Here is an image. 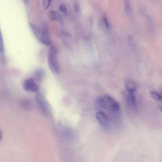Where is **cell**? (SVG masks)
Wrapping results in <instances>:
<instances>
[{
  "instance_id": "cell-1",
  "label": "cell",
  "mask_w": 162,
  "mask_h": 162,
  "mask_svg": "<svg viewBox=\"0 0 162 162\" xmlns=\"http://www.w3.org/2000/svg\"><path fill=\"white\" fill-rule=\"evenodd\" d=\"M48 62L50 69L55 75H58L60 72V67L58 59V51L56 47L51 46L48 51Z\"/></svg>"
},
{
  "instance_id": "cell-2",
  "label": "cell",
  "mask_w": 162,
  "mask_h": 162,
  "mask_svg": "<svg viewBox=\"0 0 162 162\" xmlns=\"http://www.w3.org/2000/svg\"><path fill=\"white\" fill-rule=\"evenodd\" d=\"M99 102L101 106L111 111H116L120 109V106L118 102L110 96H104L100 97Z\"/></svg>"
},
{
  "instance_id": "cell-3",
  "label": "cell",
  "mask_w": 162,
  "mask_h": 162,
  "mask_svg": "<svg viewBox=\"0 0 162 162\" xmlns=\"http://www.w3.org/2000/svg\"><path fill=\"white\" fill-rule=\"evenodd\" d=\"M35 99L41 112L45 116H49L52 113V110L47 100L40 93H38L36 95Z\"/></svg>"
},
{
  "instance_id": "cell-4",
  "label": "cell",
  "mask_w": 162,
  "mask_h": 162,
  "mask_svg": "<svg viewBox=\"0 0 162 162\" xmlns=\"http://www.w3.org/2000/svg\"><path fill=\"white\" fill-rule=\"evenodd\" d=\"M23 87L25 90L27 91L35 92H37L38 89V86L33 78L26 79L24 81Z\"/></svg>"
},
{
  "instance_id": "cell-5",
  "label": "cell",
  "mask_w": 162,
  "mask_h": 162,
  "mask_svg": "<svg viewBox=\"0 0 162 162\" xmlns=\"http://www.w3.org/2000/svg\"><path fill=\"white\" fill-rule=\"evenodd\" d=\"M42 33L40 41L44 45L46 46L51 45L52 40L47 25L45 24L42 30Z\"/></svg>"
},
{
  "instance_id": "cell-6",
  "label": "cell",
  "mask_w": 162,
  "mask_h": 162,
  "mask_svg": "<svg viewBox=\"0 0 162 162\" xmlns=\"http://www.w3.org/2000/svg\"><path fill=\"white\" fill-rule=\"evenodd\" d=\"M97 121L100 124L104 127H107L109 124V120L107 115L101 111H98L96 114Z\"/></svg>"
},
{
  "instance_id": "cell-7",
  "label": "cell",
  "mask_w": 162,
  "mask_h": 162,
  "mask_svg": "<svg viewBox=\"0 0 162 162\" xmlns=\"http://www.w3.org/2000/svg\"><path fill=\"white\" fill-rule=\"evenodd\" d=\"M128 100L129 106L132 108L136 110L138 108V100L137 98L136 92H128Z\"/></svg>"
},
{
  "instance_id": "cell-8",
  "label": "cell",
  "mask_w": 162,
  "mask_h": 162,
  "mask_svg": "<svg viewBox=\"0 0 162 162\" xmlns=\"http://www.w3.org/2000/svg\"><path fill=\"white\" fill-rule=\"evenodd\" d=\"M29 25L31 30L36 37L39 41H40L42 33V30H41L36 25L32 23H30Z\"/></svg>"
},
{
  "instance_id": "cell-9",
  "label": "cell",
  "mask_w": 162,
  "mask_h": 162,
  "mask_svg": "<svg viewBox=\"0 0 162 162\" xmlns=\"http://www.w3.org/2000/svg\"><path fill=\"white\" fill-rule=\"evenodd\" d=\"M125 87L128 92H135L138 88V86L135 82L129 81L126 82Z\"/></svg>"
},
{
  "instance_id": "cell-10",
  "label": "cell",
  "mask_w": 162,
  "mask_h": 162,
  "mask_svg": "<svg viewBox=\"0 0 162 162\" xmlns=\"http://www.w3.org/2000/svg\"><path fill=\"white\" fill-rule=\"evenodd\" d=\"M45 75V71L42 68H38L35 71V76L36 79L39 81H41L44 78Z\"/></svg>"
},
{
  "instance_id": "cell-11",
  "label": "cell",
  "mask_w": 162,
  "mask_h": 162,
  "mask_svg": "<svg viewBox=\"0 0 162 162\" xmlns=\"http://www.w3.org/2000/svg\"><path fill=\"white\" fill-rule=\"evenodd\" d=\"M60 14L55 11L50 10L49 12V16L50 20L56 21L59 19Z\"/></svg>"
},
{
  "instance_id": "cell-12",
  "label": "cell",
  "mask_w": 162,
  "mask_h": 162,
  "mask_svg": "<svg viewBox=\"0 0 162 162\" xmlns=\"http://www.w3.org/2000/svg\"><path fill=\"white\" fill-rule=\"evenodd\" d=\"M21 104L22 105L25 109H30L32 107L31 103L28 99H23L21 102Z\"/></svg>"
},
{
  "instance_id": "cell-13",
  "label": "cell",
  "mask_w": 162,
  "mask_h": 162,
  "mask_svg": "<svg viewBox=\"0 0 162 162\" xmlns=\"http://www.w3.org/2000/svg\"><path fill=\"white\" fill-rule=\"evenodd\" d=\"M151 96L154 100L161 102V97L160 94L154 91L151 92L150 93Z\"/></svg>"
},
{
  "instance_id": "cell-14",
  "label": "cell",
  "mask_w": 162,
  "mask_h": 162,
  "mask_svg": "<svg viewBox=\"0 0 162 162\" xmlns=\"http://www.w3.org/2000/svg\"><path fill=\"white\" fill-rule=\"evenodd\" d=\"M125 10L127 13H130L131 11V5L130 2L128 0L124 1Z\"/></svg>"
},
{
  "instance_id": "cell-15",
  "label": "cell",
  "mask_w": 162,
  "mask_h": 162,
  "mask_svg": "<svg viewBox=\"0 0 162 162\" xmlns=\"http://www.w3.org/2000/svg\"><path fill=\"white\" fill-rule=\"evenodd\" d=\"M1 55L3 56L5 53V48L4 44H3V39L2 34L1 36V51H0Z\"/></svg>"
},
{
  "instance_id": "cell-16",
  "label": "cell",
  "mask_w": 162,
  "mask_h": 162,
  "mask_svg": "<svg viewBox=\"0 0 162 162\" xmlns=\"http://www.w3.org/2000/svg\"><path fill=\"white\" fill-rule=\"evenodd\" d=\"M51 2L50 0H44L42 1V6L44 9H47L49 8L50 3Z\"/></svg>"
},
{
  "instance_id": "cell-17",
  "label": "cell",
  "mask_w": 162,
  "mask_h": 162,
  "mask_svg": "<svg viewBox=\"0 0 162 162\" xmlns=\"http://www.w3.org/2000/svg\"><path fill=\"white\" fill-rule=\"evenodd\" d=\"M59 10L63 12L65 15L68 14V10L67 7L65 5H61L59 7Z\"/></svg>"
},
{
  "instance_id": "cell-18",
  "label": "cell",
  "mask_w": 162,
  "mask_h": 162,
  "mask_svg": "<svg viewBox=\"0 0 162 162\" xmlns=\"http://www.w3.org/2000/svg\"><path fill=\"white\" fill-rule=\"evenodd\" d=\"M103 20L104 24L107 28L109 29L110 28L109 24L108 21L107 19V17L106 16H104L103 17Z\"/></svg>"
},
{
  "instance_id": "cell-19",
  "label": "cell",
  "mask_w": 162,
  "mask_h": 162,
  "mask_svg": "<svg viewBox=\"0 0 162 162\" xmlns=\"http://www.w3.org/2000/svg\"><path fill=\"white\" fill-rule=\"evenodd\" d=\"M74 10L76 12H79L80 10V8L78 3H75L74 4Z\"/></svg>"
},
{
  "instance_id": "cell-20",
  "label": "cell",
  "mask_w": 162,
  "mask_h": 162,
  "mask_svg": "<svg viewBox=\"0 0 162 162\" xmlns=\"http://www.w3.org/2000/svg\"><path fill=\"white\" fill-rule=\"evenodd\" d=\"M128 41L129 45L132 46L133 45V38L131 35L129 36L128 38Z\"/></svg>"
},
{
  "instance_id": "cell-21",
  "label": "cell",
  "mask_w": 162,
  "mask_h": 162,
  "mask_svg": "<svg viewBox=\"0 0 162 162\" xmlns=\"http://www.w3.org/2000/svg\"><path fill=\"white\" fill-rule=\"evenodd\" d=\"M160 109L162 113V105H161L160 106Z\"/></svg>"
},
{
  "instance_id": "cell-22",
  "label": "cell",
  "mask_w": 162,
  "mask_h": 162,
  "mask_svg": "<svg viewBox=\"0 0 162 162\" xmlns=\"http://www.w3.org/2000/svg\"><path fill=\"white\" fill-rule=\"evenodd\" d=\"M160 94H161V102H162V90H161V93H160Z\"/></svg>"
}]
</instances>
